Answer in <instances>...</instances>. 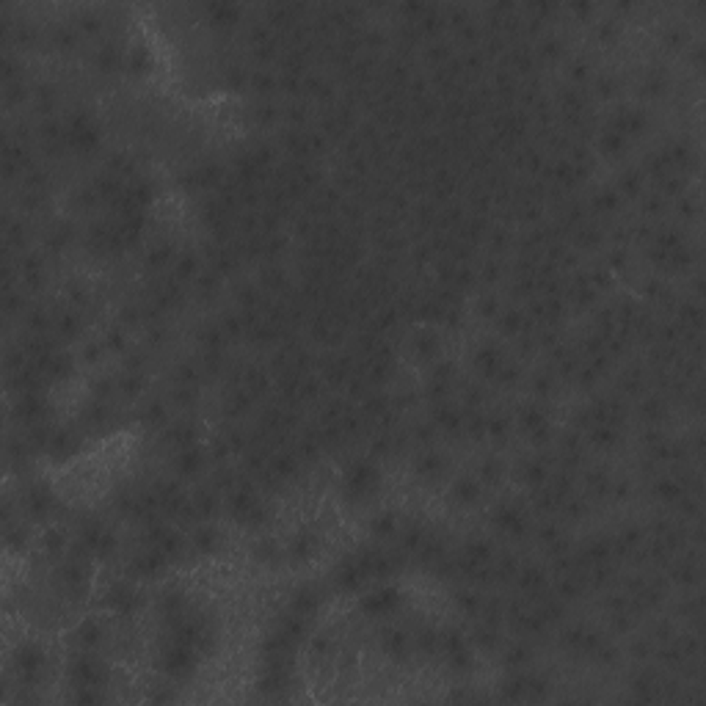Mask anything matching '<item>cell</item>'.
I'll use <instances>...</instances> for the list:
<instances>
[{
	"instance_id": "cell-23",
	"label": "cell",
	"mask_w": 706,
	"mask_h": 706,
	"mask_svg": "<svg viewBox=\"0 0 706 706\" xmlns=\"http://www.w3.org/2000/svg\"><path fill=\"white\" fill-rule=\"evenodd\" d=\"M411 345H414V351H417L420 359H434V356L439 353V337H436L434 331H428V328L417 331L414 340H411Z\"/></svg>"
},
{
	"instance_id": "cell-55",
	"label": "cell",
	"mask_w": 706,
	"mask_h": 706,
	"mask_svg": "<svg viewBox=\"0 0 706 706\" xmlns=\"http://www.w3.org/2000/svg\"><path fill=\"white\" fill-rule=\"evenodd\" d=\"M676 579L685 582V585H690V582L696 579V568H693V566H682V568L676 571Z\"/></svg>"
},
{
	"instance_id": "cell-5",
	"label": "cell",
	"mask_w": 706,
	"mask_h": 706,
	"mask_svg": "<svg viewBox=\"0 0 706 706\" xmlns=\"http://www.w3.org/2000/svg\"><path fill=\"white\" fill-rule=\"evenodd\" d=\"M138 604H141L138 591H136L130 582H124V579L111 582V588L102 593V607L111 610V613L119 615V618H130V615L138 610Z\"/></svg>"
},
{
	"instance_id": "cell-44",
	"label": "cell",
	"mask_w": 706,
	"mask_h": 706,
	"mask_svg": "<svg viewBox=\"0 0 706 706\" xmlns=\"http://www.w3.org/2000/svg\"><path fill=\"white\" fill-rule=\"evenodd\" d=\"M105 348H108L111 353L124 351V331H122V328H108V331H105Z\"/></svg>"
},
{
	"instance_id": "cell-22",
	"label": "cell",
	"mask_w": 706,
	"mask_h": 706,
	"mask_svg": "<svg viewBox=\"0 0 706 706\" xmlns=\"http://www.w3.org/2000/svg\"><path fill=\"white\" fill-rule=\"evenodd\" d=\"M292 613L295 615H301V618H309L315 610H317V604H320V596L312 591V588H301V591H295V596H292Z\"/></svg>"
},
{
	"instance_id": "cell-39",
	"label": "cell",
	"mask_w": 706,
	"mask_h": 706,
	"mask_svg": "<svg viewBox=\"0 0 706 706\" xmlns=\"http://www.w3.org/2000/svg\"><path fill=\"white\" fill-rule=\"evenodd\" d=\"M163 420H166V406H163L160 400L147 403V409H144V422H147V425H160Z\"/></svg>"
},
{
	"instance_id": "cell-33",
	"label": "cell",
	"mask_w": 706,
	"mask_h": 706,
	"mask_svg": "<svg viewBox=\"0 0 706 706\" xmlns=\"http://www.w3.org/2000/svg\"><path fill=\"white\" fill-rule=\"evenodd\" d=\"M166 439H169V442H174V445H177V450H183V447L196 445V431H194L191 425H185V422H177V425H171V428H169Z\"/></svg>"
},
{
	"instance_id": "cell-45",
	"label": "cell",
	"mask_w": 706,
	"mask_h": 706,
	"mask_svg": "<svg viewBox=\"0 0 706 706\" xmlns=\"http://www.w3.org/2000/svg\"><path fill=\"white\" fill-rule=\"evenodd\" d=\"M169 259H171V248H169V245H158V248H152L149 257H147V262H149L152 268H163Z\"/></svg>"
},
{
	"instance_id": "cell-27",
	"label": "cell",
	"mask_w": 706,
	"mask_h": 706,
	"mask_svg": "<svg viewBox=\"0 0 706 706\" xmlns=\"http://www.w3.org/2000/svg\"><path fill=\"white\" fill-rule=\"evenodd\" d=\"M122 64H124V55H122V50H119L116 44H102V47L97 50V66H100L102 72L119 69Z\"/></svg>"
},
{
	"instance_id": "cell-1",
	"label": "cell",
	"mask_w": 706,
	"mask_h": 706,
	"mask_svg": "<svg viewBox=\"0 0 706 706\" xmlns=\"http://www.w3.org/2000/svg\"><path fill=\"white\" fill-rule=\"evenodd\" d=\"M381 474L370 461H353L342 474V488L351 502H364L378 491Z\"/></svg>"
},
{
	"instance_id": "cell-43",
	"label": "cell",
	"mask_w": 706,
	"mask_h": 706,
	"mask_svg": "<svg viewBox=\"0 0 706 706\" xmlns=\"http://www.w3.org/2000/svg\"><path fill=\"white\" fill-rule=\"evenodd\" d=\"M618 205H621V194L618 191H602L596 196V207L599 210H615Z\"/></svg>"
},
{
	"instance_id": "cell-24",
	"label": "cell",
	"mask_w": 706,
	"mask_h": 706,
	"mask_svg": "<svg viewBox=\"0 0 706 706\" xmlns=\"http://www.w3.org/2000/svg\"><path fill=\"white\" fill-rule=\"evenodd\" d=\"M381 646H384V651H387L392 660H398V657L403 660L406 651H409V638H406L400 629H389V632H384Z\"/></svg>"
},
{
	"instance_id": "cell-41",
	"label": "cell",
	"mask_w": 706,
	"mask_h": 706,
	"mask_svg": "<svg viewBox=\"0 0 706 706\" xmlns=\"http://www.w3.org/2000/svg\"><path fill=\"white\" fill-rule=\"evenodd\" d=\"M196 270H199V262H196L194 254H183V257L177 259V276H180V279H191Z\"/></svg>"
},
{
	"instance_id": "cell-15",
	"label": "cell",
	"mask_w": 706,
	"mask_h": 706,
	"mask_svg": "<svg viewBox=\"0 0 706 706\" xmlns=\"http://www.w3.org/2000/svg\"><path fill=\"white\" fill-rule=\"evenodd\" d=\"M502 364H505V359H502V353H499L494 345H480V348L474 351V370H477L483 378H496L499 370H502Z\"/></svg>"
},
{
	"instance_id": "cell-19",
	"label": "cell",
	"mask_w": 706,
	"mask_h": 706,
	"mask_svg": "<svg viewBox=\"0 0 706 706\" xmlns=\"http://www.w3.org/2000/svg\"><path fill=\"white\" fill-rule=\"evenodd\" d=\"M414 472H417L422 480H436V477L445 472V456L436 453V450L422 453V456L417 458V464H414Z\"/></svg>"
},
{
	"instance_id": "cell-47",
	"label": "cell",
	"mask_w": 706,
	"mask_h": 706,
	"mask_svg": "<svg viewBox=\"0 0 706 706\" xmlns=\"http://www.w3.org/2000/svg\"><path fill=\"white\" fill-rule=\"evenodd\" d=\"M499 323H502V328H505L508 334H519V331H521V315H519V312H513V309H510V312H505V315L499 317Z\"/></svg>"
},
{
	"instance_id": "cell-40",
	"label": "cell",
	"mask_w": 706,
	"mask_h": 706,
	"mask_svg": "<svg viewBox=\"0 0 706 706\" xmlns=\"http://www.w3.org/2000/svg\"><path fill=\"white\" fill-rule=\"evenodd\" d=\"M77 25H80L83 30H89V33H97V30L102 28V19H100L97 11L89 8V11H80V14H77Z\"/></svg>"
},
{
	"instance_id": "cell-12",
	"label": "cell",
	"mask_w": 706,
	"mask_h": 706,
	"mask_svg": "<svg viewBox=\"0 0 706 706\" xmlns=\"http://www.w3.org/2000/svg\"><path fill=\"white\" fill-rule=\"evenodd\" d=\"M398 604H400V593L395 591V588H378V591H373L370 596H364L362 599V610L367 613V615H389V613H395L398 610Z\"/></svg>"
},
{
	"instance_id": "cell-32",
	"label": "cell",
	"mask_w": 706,
	"mask_h": 706,
	"mask_svg": "<svg viewBox=\"0 0 706 706\" xmlns=\"http://www.w3.org/2000/svg\"><path fill=\"white\" fill-rule=\"evenodd\" d=\"M80 328L83 326H80V317L75 312H64V315L55 317V331H58L61 340H75L80 334Z\"/></svg>"
},
{
	"instance_id": "cell-34",
	"label": "cell",
	"mask_w": 706,
	"mask_h": 706,
	"mask_svg": "<svg viewBox=\"0 0 706 706\" xmlns=\"http://www.w3.org/2000/svg\"><path fill=\"white\" fill-rule=\"evenodd\" d=\"M191 505H194L196 519H210V516L216 513V508H219V499H216V494H210V491H199V494L191 499Z\"/></svg>"
},
{
	"instance_id": "cell-4",
	"label": "cell",
	"mask_w": 706,
	"mask_h": 706,
	"mask_svg": "<svg viewBox=\"0 0 706 706\" xmlns=\"http://www.w3.org/2000/svg\"><path fill=\"white\" fill-rule=\"evenodd\" d=\"M64 141H66V147L69 149H75V152H91V149H97V144H100V130H97V124L89 119V116H72L69 122H66V127H64Z\"/></svg>"
},
{
	"instance_id": "cell-50",
	"label": "cell",
	"mask_w": 706,
	"mask_h": 706,
	"mask_svg": "<svg viewBox=\"0 0 706 706\" xmlns=\"http://www.w3.org/2000/svg\"><path fill=\"white\" fill-rule=\"evenodd\" d=\"M480 474H483V480H485V483H494V480L499 477V464H496L494 458L483 461V467H480Z\"/></svg>"
},
{
	"instance_id": "cell-25",
	"label": "cell",
	"mask_w": 706,
	"mask_h": 706,
	"mask_svg": "<svg viewBox=\"0 0 706 706\" xmlns=\"http://www.w3.org/2000/svg\"><path fill=\"white\" fill-rule=\"evenodd\" d=\"M41 549H44V555L58 557V555L66 549V532L58 530V527H47V530L41 532Z\"/></svg>"
},
{
	"instance_id": "cell-7",
	"label": "cell",
	"mask_w": 706,
	"mask_h": 706,
	"mask_svg": "<svg viewBox=\"0 0 706 706\" xmlns=\"http://www.w3.org/2000/svg\"><path fill=\"white\" fill-rule=\"evenodd\" d=\"M89 566L83 563V557H72L69 563H64L61 566V571H58V585H61V591L69 596V599H83L86 593H89Z\"/></svg>"
},
{
	"instance_id": "cell-56",
	"label": "cell",
	"mask_w": 706,
	"mask_h": 706,
	"mask_svg": "<svg viewBox=\"0 0 706 706\" xmlns=\"http://www.w3.org/2000/svg\"><path fill=\"white\" fill-rule=\"evenodd\" d=\"M544 53L546 55H557L560 53V39H546L544 41Z\"/></svg>"
},
{
	"instance_id": "cell-14",
	"label": "cell",
	"mask_w": 706,
	"mask_h": 706,
	"mask_svg": "<svg viewBox=\"0 0 706 706\" xmlns=\"http://www.w3.org/2000/svg\"><path fill=\"white\" fill-rule=\"evenodd\" d=\"M72 638H75V646H77V649L94 651V649L100 646V640L105 638V632H102V624H100L97 618H83V621L75 626Z\"/></svg>"
},
{
	"instance_id": "cell-8",
	"label": "cell",
	"mask_w": 706,
	"mask_h": 706,
	"mask_svg": "<svg viewBox=\"0 0 706 706\" xmlns=\"http://www.w3.org/2000/svg\"><path fill=\"white\" fill-rule=\"evenodd\" d=\"M169 557L158 549V546H149L144 552H138L133 560H130V577H141V579H149V577H158L169 568Z\"/></svg>"
},
{
	"instance_id": "cell-17",
	"label": "cell",
	"mask_w": 706,
	"mask_h": 706,
	"mask_svg": "<svg viewBox=\"0 0 706 706\" xmlns=\"http://www.w3.org/2000/svg\"><path fill=\"white\" fill-rule=\"evenodd\" d=\"M334 579H337L340 591L351 593V591H356V588H359V585L367 579V574L362 571V566H359V560H356V557H348V560H345V563L337 568Z\"/></svg>"
},
{
	"instance_id": "cell-21",
	"label": "cell",
	"mask_w": 706,
	"mask_h": 706,
	"mask_svg": "<svg viewBox=\"0 0 706 706\" xmlns=\"http://www.w3.org/2000/svg\"><path fill=\"white\" fill-rule=\"evenodd\" d=\"M519 425H521L527 434H532V431L549 425V420H546V411H544L538 403H527V406L519 409Z\"/></svg>"
},
{
	"instance_id": "cell-48",
	"label": "cell",
	"mask_w": 706,
	"mask_h": 706,
	"mask_svg": "<svg viewBox=\"0 0 706 706\" xmlns=\"http://www.w3.org/2000/svg\"><path fill=\"white\" fill-rule=\"evenodd\" d=\"M621 191L629 194V196L640 194V174H638V171H626L624 180H621Z\"/></svg>"
},
{
	"instance_id": "cell-37",
	"label": "cell",
	"mask_w": 706,
	"mask_h": 706,
	"mask_svg": "<svg viewBox=\"0 0 706 706\" xmlns=\"http://www.w3.org/2000/svg\"><path fill=\"white\" fill-rule=\"evenodd\" d=\"M144 375H141V370H130V373H124L122 375V381H119V389H122V395H138L141 389H144Z\"/></svg>"
},
{
	"instance_id": "cell-3",
	"label": "cell",
	"mask_w": 706,
	"mask_h": 706,
	"mask_svg": "<svg viewBox=\"0 0 706 706\" xmlns=\"http://www.w3.org/2000/svg\"><path fill=\"white\" fill-rule=\"evenodd\" d=\"M44 651L36 643H22L14 651V674L22 685H36L44 671Z\"/></svg>"
},
{
	"instance_id": "cell-38",
	"label": "cell",
	"mask_w": 706,
	"mask_h": 706,
	"mask_svg": "<svg viewBox=\"0 0 706 706\" xmlns=\"http://www.w3.org/2000/svg\"><path fill=\"white\" fill-rule=\"evenodd\" d=\"M485 436L494 439V442L505 439V436H508V417H502V414L485 417Z\"/></svg>"
},
{
	"instance_id": "cell-52",
	"label": "cell",
	"mask_w": 706,
	"mask_h": 706,
	"mask_svg": "<svg viewBox=\"0 0 706 706\" xmlns=\"http://www.w3.org/2000/svg\"><path fill=\"white\" fill-rule=\"evenodd\" d=\"M458 604H461V610H467V613H474V610L480 607V599H477L474 593H458Z\"/></svg>"
},
{
	"instance_id": "cell-54",
	"label": "cell",
	"mask_w": 706,
	"mask_h": 706,
	"mask_svg": "<svg viewBox=\"0 0 706 706\" xmlns=\"http://www.w3.org/2000/svg\"><path fill=\"white\" fill-rule=\"evenodd\" d=\"M643 414H646L651 422H654V420H660V417H662V403H660V400L646 403V406H643Z\"/></svg>"
},
{
	"instance_id": "cell-2",
	"label": "cell",
	"mask_w": 706,
	"mask_h": 706,
	"mask_svg": "<svg viewBox=\"0 0 706 706\" xmlns=\"http://www.w3.org/2000/svg\"><path fill=\"white\" fill-rule=\"evenodd\" d=\"M202 654L188 646V643H180V640H169L160 651V671L169 676V679H188L194 671H196V660Z\"/></svg>"
},
{
	"instance_id": "cell-51",
	"label": "cell",
	"mask_w": 706,
	"mask_h": 706,
	"mask_svg": "<svg viewBox=\"0 0 706 706\" xmlns=\"http://www.w3.org/2000/svg\"><path fill=\"white\" fill-rule=\"evenodd\" d=\"M527 657H530V651H527L524 646H513V649L505 654V660H508L510 665H521V662H527Z\"/></svg>"
},
{
	"instance_id": "cell-18",
	"label": "cell",
	"mask_w": 706,
	"mask_h": 706,
	"mask_svg": "<svg viewBox=\"0 0 706 706\" xmlns=\"http://www.w3.org/2000/svg\"><path fill=\"white\" fill-rule=\"evenodd\" d=\"M434 425L442 428L445 434H464V414L456 406H439L434 414Z\"/></svg>"
},
{
	"instance_id": "cell-36",
	"label": "cell",
	"mask_w": 706,
	"mask_h": 706,
	"mask_svg": "<svg viewBox=\"0 0 706 706\" xmlns=\"http://www.w3.org/2000/svg\"><path fill=\"white\" fill-rule=\"evenodd\" d=\"M654 491H657V496H660V499H665V502H676V499H682V496H685V485H679V483H676V480H671V477L660 480Z\"/></svg>"
},
{
	"instance_id": "cell-11",
	"label": "cell",
	"mask_w": 706,
	"mask_h": 706,
	"mask_svg": "<svg viewBox=\"0 0 706 706\" xmlns=\"http://www.w3.org/2000/svg\"><path fill=\"white\" fill-rule=\"evenodd\" d=\"M22 505H25V513H28L30 519H44V516L55 508V496H53V491H50L47 485L33 483V485L25 491Z\"/></svg>"
},
{
	"instance_id": "cell-29",
	"label": "cell",
	"mask_w": 706,
	"mask_h": 706,
	"mask_svg": "<svg viewBox=\"0 0 706 706\" xmlns=\"http://www.w3.org/2000/svg\"><path fill=\"white\" fill-rule=\"evenodd\" d=\"M516 577H519L521 591H527V593H541L546 588V577L541 568H521V571H516Z\"/></svg>"
},
{
	"instance_id": "cell-20",
	"label": "cell",
	"mask_w": 706,
	"mask_h": 706,
	"mask_svg": "<svg viewBox=\"0 0 706 706\" xmlns=\"http://www.w3.org/2000/svg\"><path fill=\"white\" fill-rule=\"evenodd\" d=\"M450 494H453V499L458 502V505H474L477 499H480V483L477 480H472V477H458L456 483H453V488H450Z\"/></svg>"
},
{
	"instance_id": "cell-42",
	"label": "cell",
	"mask_w": 706,
	"mask_h": 706,
	"mask_svg": "<svg viewBox=\"0 0 706 706\" xmlns=\"http://www.w3.org/2000/svg\"><path fill=\"white\" fill-rule=\"evenodd\" d=\"M53 41L58 47H75V30L66 28V25H55L53 28Z\"/></svg>"
},
{
	"instance_id": "cell-10",
	"label": "cell",
	"mask_w": 706,
	"mask_h": 706,
	"mask_svg": "<svg viewBox=\"0 0 706 706\" xmlns=\"http://www.w3.org/2000/svg\"><path fill=\"white\" fill-rule=\"evenodd\" d=\"M491 519H494V527L510 538H521L527 530V519H524L521 508H516V505H499Z\"/></svg>"
},
{
	"instance_id": "cell-6",
	"label": "cell",
	"mask_w": 706,
	"mask_h": 706,
	"mask_svg": "<svg viewBox=\"0 0 706 706\" xmlns=\"http://www.w3.org/2000/svg\"><path fill=\"white\" fill-rule=\"evenodd\" d=\"M69 682L75 690H83V687H102L105 685V668L89 654L80 649V654L69 662Z\"/></svg>"
},
{
	"instance_id": "cell-28",
	"label": "cell",
	"mask_w": 706,
	"mask_h": 706,
	"mask_svg": "<svg viewBox=\"0 0 706 706\" xmlns=\"http://www.w3.org/2000/svg\"><path fill=\"white\" fill-rule=\"evenodd\" d=\"M626 136L624 133H618L615 127H610V130H604L602 133V141H599V147H602V152L604 155H610V158H615V155H621L624 149H626Z\"/></svg>"
},
{
	"instance_id": "cell-53",
	"label": "cell",
	"mask_w": 706,
	"mask_h": 706,
	"mask_svg": "<svg viewBox=\"0 0 706 706\" xmlns=\"http://www.w3.org/2000/svg\"><path fill=\"white\" fill-rule=\"evenodd\" d=\"M535 392H538V395L552 392V375H549V373H541V375L535 378Z\"/></svg>"
},
{
	"instance_id": "cell-13",
	"label": "cell",
	"mask_w": 706,
	"mask_h": 706,
	"mask_svg": "<svg viewBox=\"0 0 706 706\" xmlns=\"http://www.w3.org/2000/svg\"><path fill=\"white\" fill-rule=\"evenodd\" d=\"M205 461H207V456H205V450H202L199 445L183 447V450H177V456H174V472H177L180 477H194V474L202 472Z\"/></svg>"
},
{
	"instance_id": "cell-9",
	"label": "cell",
	"mask_w": 706,
	"mask_h": 706,
	"mask_svg": "<svg viewBox=\"0 0 706 706\" xmlns=\"http://www.w3.org/2000/svg\"><path fill=\"white\" fill-rule=\"evenodd\" d=\"M317 549H320L317 535H315V532H309V530H301V532H295V535L290 538L284 557H287L292 566H306V563L317 555Z\"/></svg>"
},
{
	"instance_id": "cell-16",
	"label": "cell",
	"mask_w": 706,
	"mask_h": 706,
	"mask_svg": "<svg viewBox=\"0 0 706 706\" xmlns=\"http://www.w3.org/2000/svg\"><path fill=\"white\" fill-rule=\"evenodd\" d=\"M77 447H80L77 436H72L69 431H53L50 445H47V456L55 458V461H66L77 453Z\"/></svg>"
},
{
	"instance_id": "cell-30",
	"label": "cell",
	"mask_w": 706,
	"mask_h": 706,
	"mask_svg": "<svg viewBox=\"0 0 706 706\" xmlns=\"http://www.w3.org/2000/svg\"><path fill=\"white\" fill-rule=\"evenodd\" d=\"M398 516L395 513H389V510H384V513H378L375 519H373V524H370V530H373V535L375 538H392L395 532H398Z\"/></svg>"
},
{
	"instance_id": "cell-26",
	"label": "cell",
	"mask_w": 706,
	"mask_h": 706,
	"mask_svg": "<svg viewBox=\"0 0 706 706\" xmlns=\"http://www.w3.org/2000/svg\"><path fill=\"white\" fill-rule=\"evenodd\" d=\"M254 557H257L262 566H276V563H281L284 552H281V546H279L276 541L265 538V541H259V544L254 546Z\"/></svg>"
},
{
	"instance_id": "cell-46",
	"label": "cell",
	"mask_w": 706,
	"mask_h": 706,
	"mask_svg": "<svg viewBox=\"0 0 706 706\" xmlns=\"http://www.w3.org/2000/svg\"><path fill=\"white\" fill-rule=\"evenodd\" d=\"M207 11H210V14H216V19H219V22H224V25L235 22V17H237L235 6H207Z\"/></svg>"
},
{
	"instance_id": "cell-35",
	"label": "cell",
	"mask_w": 706,
	"mask_h": 706,
	"mask_svg": "<svg viewBox=\"0 0 706 706\" xmlns=\"http://www.w3.org/2000/svg\"><path fill=\"white\" fill-rule=\"evenodd\" d=\"M127 66H130L133 72H147V69L152 66L149 50L141 47V44H133V50H130V55H127Z\"/></svg>"
},
{
	"instance_id": "cell-49",
	"label": "cell",
	"mask_w": 706,
	"mask_h": 706,
	"mask_svg": "<svg viewBox=\"0 0 706 706\" xmlns=\"http://www.w3.org/2000/svg\"><path fill=\"white\" fill-rule=\"evenodd\" d=\"M100 359H102V345H100V342H89V345H83V362L94 364V362H100Z\"/></svg>"
},
{
	"instance_id": "cell-31",
	"label": "cell",
	"mask_w": 706,
	"mask_h": 706,
	"mask_svg": "<svg viewBox=\"0 0 706 706\" xmlns=\"http://www.w3.org/2000/svg\"><path fill=\"white\" fill-rule=\"evenodd\" d=\"M216 546H219V532H216L213 527H207V524L196 527V532H194V549L202 552V555H210V552H216Z\"/></svg>"
}]
</instances>
